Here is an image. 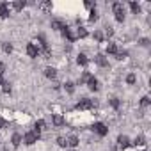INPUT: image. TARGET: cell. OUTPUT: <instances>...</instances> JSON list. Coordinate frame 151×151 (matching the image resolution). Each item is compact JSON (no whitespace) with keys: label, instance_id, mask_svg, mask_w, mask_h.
I'll list each match as a JSON object with an SVG mask.
<instances>
[{"label":"cell","instance_id":"6da1fadb","mask_svg":"<svg viewBox=\"0 0 151 151\" xmlns=\"http://www.w3.org/2000/svg\"><path fill=\"white\" fill-rule=\"evenodd\" d=\"M112 11H114V14H116L117 22H123V20H125V5L121 4V2H116V4L112 5Z\"/></svg>","mask_w":151,"mask_h":151},{"label":"cell","instance_id":"7a4b0ae2","mask_svg":"<svg viewBox=\"0 0 151 151\" xmlns=\"http://www.w3.org/2000/svg\"><path fill=\"white\" fill-rule=\"evenodd\" d=\"M39 135H41V132H37V130H34V132H28V133H25V137H23V140H25V144H28V146H32L36 140L39 139Z\"/></svg>","mask_w":151,"mask_h":151},{"label":"cell","instance_id":"3957f363","mask_svg":"<svg viewBox=\"0 0 151 151\" xmlns=\"http://www.w3.org/2000/svg\"><path fill=\"white\" fill-rule=\"evenodd\" d=\"M77 108L78 110H87V108H93V102L91 100H80L77 103Z\"/></svg>","mask_w":151,"mask_h":151},{"label":"cell","instance_id":"277c9868","mask_svg":"<svg viewBox=\"0 0 151 151\" xmlns=\"http://www.w3.org/2000/svg\"><path fill=\"white\" fill-rule=\"evenodd\" d=\"M27 53H28V57H37L39 55V48L34 43H28L27 45Z\"/></svg>","mask_w":151,"mask_h":151},{"label":"cell","instance_id":"5b68a950","mask_svg":"<svg viewBox=\"0 0 151 151\" xmlns=\"http://www.w3.org/2000/svg\"><path fill=\"white\" fill-rule=\"evenodd\" d=\"M94 132H96L98 135H102V137H105V135H107V132H108V130H107V126H105L103 123H94Z\"/></svg>","mask_w":151,"mask_h":151},{"label":"cell","instance_id":"8992f818","mask_svg":"<svg viewBox=\"0 0 151 151\" xmlns=\"http://www.w3.org/2000/svg\"><path fill=\"white\" fill-rule=\"evenodd\" d=\"M94 60H96V64H98V66H102V68L108 66V60H107V57H105V55H102V53H98V55L94 57Z\"/></svg>","mask_w":151,"mask_h":151},{"label":"cell","instance_id":"52a82bcc","mask_svg":"<svg viewBox=\"0 0 151 151\" xmlns=\"http://www.w3.org/2000/svg\"><path fill=\"white\" fill-rule=\"evenodd\" d=\"M117 142H119L121 148H128V146H130V140H128L126 135H119V137H117Z\"/></svg>","mask_w":151,"mask_h":151},{"label":"cell","instance_id":"ba28073f","mask_svg":"<svg viewBox=\"0 0 151 151\" xmlns=\"http://www.w3.org/2000/svg\"><path fill=\"white\" fill-rule=\"evenodd\" d=\"M87 85H89L91 91H98V80H96L94 77H91V78L87 80Z\"/></svg>","mask_w":151,"mask_h":151},{"label":"cell","instance_id":"9c48e42d","mask_svg":"<svg viewBox=\"0 0 151 151\" xmlns=\"http://www.w3.org/2000/svg\"><path fill=\"white\" fill-rule=\"evenodd\" d=\"M0 16L2 18L9 16V4H0Z\"/></svg>","mask_w":151,"mask_h":151},{"label":"cell","instance_id":"30bf717a","mask_svg":"<svg viewBox=\"0 0 151 151\" xmlns=\"http://www.w3.org/2000/svg\"><path fill=\"white\" fill-rule=\"evenodd\" d=\"M66 144L71 146V148H77V146H78V137H77V135H71V137L66 140Z\"/></svg>","mask_w":151,"mask_h":151},{"label":"cell","instance_id":"8fae6325","mask_svg":"<svg viewBox=\"0 0 151 151\" xmlns=\"http://www.w3.org/2000/svg\"><path fill=\"white\" fill-rule=\"evenodd\" d=\"M45 75H46L48 78L53 80V78L57 77V69H53V68H46V69H45Z\"/></svg>","mask_w":151,"mask_h":151},{"label":"cell","instance_id":"7c38bea8","mask_svg":"<svg viewBox=\"0 0 151 151\" xmlns=\"http://www.w3.org/2000/svg\"><path fill=\"white\" fill-rule=\"evenodd\" d=\"M11 142H13V146H14V148H18L20 144H22V135H20V133H14V135H13V139H11Z\"/></svg>","mask_w":151,"mask_h":151},{"label":"cell","instance_id":"4fadbf2b","mask_svg":"<svg viewBox=\"0 0 151 151\" xmlns=\"http://www.w3.org/2000/svg\"><path fill=\"white\" fill-rule=\"evenodd\" d=\"M53 125H55V126H62V125H64V117L59 116V114H55V116H53Z\"/></svg>","mask_w":151,"mask_h":151},{"label":"cell","instance_id":"5bb4252c","mask_svg":"<svg viewBox=\"0 0 151 151\" xmlns=\"http://www.w3.org/2000/svg\"><path fill=\"white\" fill-rule=\"evenodd\" d=\"M52 27H53L55 30H62L66 25H64L62 22H60V20H53V22H52Z\"/></svg>","mask_w":151,"mask_h":151},{"label":"cell","instance_id":"9a60e30c","mask_svg":"<svg viewBox=\"0 0 151 151\" xmlns=\"http://www.w3.org/2000/svg\"><path fill=\"white\" fill-rule=\"evenodd\" d=\"M107 53H117L116 43H108V45H107Z\"/></svg>","mask_w":151,"mask_h":151},{"label":"cell","instance_id":"2e32d148","mask_svg":"<svg viewBox=\"0 0 151 151\" xmlns=\"http://www.w3.org/2000/svg\"><path fill=\"white\" fill-rule=\"evenodd\" d=\"M77 62H78L80 66H85V64H87V57H85L84 53H80V55L77 57Z\"/></svg>","mask_w":151,"mask_h":151},{"label":"cell","instance_id":"e0dca14e","mask_svg":"<svg viewBox=\"0 0 151 151\" xmlns=\"http://www.w3.org/2000/svg\"><path fill=\"white\" fill-rule=\"evenodd\" d=\"M85 36H87V30L84 27H78L77 28V37H85Z\"/></svg>","mask_w":151,"mask_h":151},{"label":"cell","instance_id":"ac0fdd59","mask_svg":"<svg viewBox=\"0 0 151 151\" xmlns=\"http://www.w3.org/2000/svg\"><path fill=\"white\" fill-rule=\"evenodd\" d=\"M43 128H45V121H43V119H39L37 123H36V128H34V130H37V132H41Z\"/></svg>","mask_w":151,"mask_h":151},{"label":"cell","instance_id":"d6986e66","mask_svg":"<svg viewBox=\"0 0 151 151\" xmlns=\"http://www.w3.org/2000/svg\"><path fill=\"white\" fill-rule=\"evenodd\" d=\"M130 7H132V11L137 14V13H140V5L137 4V2H132V4H130Z\"/></svg>","mask_w":151,"mask_h":151},{"label":"cell","instance_id":"ffe728a7","mask_svg":"<svg viewBox=\"0 0 151 151\" xmlns=\"http://www.w3.org/2000/svg\"><path fill=\"white\" fill-rule=\"evenodd\" d=\"M2 48H4V52H5V53H11V52H13V45H9V43H4Z\"/></svg>","mask_w":151,"mask_h":151},{"label":"cell","instance_id":"44dd1931","mask_svg":"<svg viewBox=\"0 0 151 151\" xmlns=\"http://www.w3.org/2000/svg\"><path fill=\"white\" fill-rule=\"evenodd\" d=\"M64 87H66V91H68V93H69V94H71V93H73V91H75V85H73L71 82H66V84H64Z\"/></svg>","mask_w":151,"mask_h":151},{"label":"cell","instance_id":"7402d4cb","mask_svg":"<svg viewBox=\"0 0 151 151\" xmlns=\"http://www.w3.org/2000/svg\"><path fill=\"white\" fill-rule=\"evenodd\" d=\"M13 7L16 9V11H22V9L25 7V2H14V4H13Z\"/></svg>","mask_w":151,"mask_h":151},{"label":"cell","instance_id":"603a6c76","mask_svg":"<svg viewBox=\"0 0 151 151\" xmlns=\"http://www.w3.org/2000/svg\"><path fill=\"white\" fill-rule=\"evenodd\" d=\"M146 142H144V137L142 135H139L137 139H135V146H144Z\"/></svg>","mask_w":151,"mask_h":151},{"label":"cell","instance_id":"cb8c5ba5","mask_svg":"<svg viewBox=\"0 0 151 151\" xmlns=\"http://www.w3.org/2000/svg\"><path fill=\"white\" fill-rule=\"evenodd\" d=\"M96 20H98V13L93 9V11H91V16H89V22H96Z\"/></svg>","mask_w":151,"mask_h":151},{"label":"cell","instance_id":"d4e9b609","mask_svg":"<svg viewBox=\"0 0 151 151\" xmlns=\"http://www.w3.org/2000/svg\"><path fill=\"white\" fill-rule=\"evenodd\" d=\"M57 144H59L60 148H66V146H68V144H66V139H64V137H59V139H57Z\"/></svg>","mask_w":151,"mask_h":151},{"label":"cell","instance_id":"484cf974","mask_svg":"<svg viewBox=\"0 0 151 151\" xmlns=\"http://www.w3.org/2000/svg\"><path fill=\"white\" fill-rule=\"evenodd\" d=\"M135 80H137V78H135V75H133V73L126 77V82H128V84H135Z\"/></svg>","mask_w":151,"mask_h":151},{"label":"cell","instance_id":"4316f807","mask_svg":"<svg viewBox=\"0 0 151 151\" xmlns=\"http://www.w3.org/2000/svg\"><path fill=\"white\" fill-rule=\"evenodd\" d=\"M2 91H4V93H11V85H9L7 82H4L2 84Z\"/></svg>","mask_w":151,"mask_h":151},{"label":"cell","instance_id":"83f0119b","mask_svg":"<svg viewBox=\"0 0 151 151\" xmlns=\"http://www.w3.org/2000/svg\"><path fill=\"white\" fill-rule=\"evenodd\" d=\"M110 105H112L114 108H117V107H119V100H117V98H112V100H110Z\"/></svg>","mask_w":151,"mask_h":151},{"label":"cell","instance_id":"f1b7e54d","mask_svg":"<svg viewBox=\"0 0 151 151\" xmlns=\"http://www.w3.org/2000/svg\"><path fill=\"white\" fill-rule=\"evenodd\" d=\"M140 105H142V107H148V105H149V98H148V96H144L142 100H140Z\"/></svg>","mask_w":151,"mask_h":151},{"label":"cell","instance_id":"f546056e","mask_svg":"<svg viewBox=\"0 0 151 151\" xmlns=\"http://www.w3.org/2000/svg\"><path fill=\"white\" fill-rule=\"evenodd\" d=\"M41 9L48 11V9H52V4H50V2H45V4H41Z\"/></svg>","mask_w":151,"mask_h":151},{"label":"cell","instance_id":"4dcf8cb0","mask_svg":"<svg viewBox=\"0 0 151 151\" xmlns=\"http://www.w3.org/2000/svg\"><path fill=\"white\" fill-rule=\"evenodd\" d=\"M94 39H96V41H102V39H103L102 32H96V34H94Z\"/></svg>","mask_w":151,"mask_h":151},{"label":"cell","instance_id":"1f68e13d","mask_svg":"<svg viewBox=\"0 0 151 151\" xmlns=\"http://www.w3.org/2000/svg\"><path fill=\"white\" fill-rule=\"evenodd\" d=\"M4 71H5V64L0 62V75H4Z\"/></svg>","mask_w":151,"mask_h":151},{"label":"cell","instance_id":"d6a6232c","mask_svg":"<svg viewBox=\"0 0 151 151\" xmlns=\"http://www.w3.org/2000/svg\"><path fill=\"white\" fill-rule=\"evenodd\" d=\"M89 78H91V75H89V73H84V77H82V82H87Z\"/></svg>","mask_w":151,"mask_h":151},{"label":"cell","instance_id":"836d02e7","mask_svg":"<svg viewBox=\"0 0 151 151\" xmlns=\"http://www.w3.org/2000/svg\"><path fill=\"white\" fill-rule=\"evenodd\" d=\"M4 126H5V119L0 117V128H4Z\"/></svg>","mask_w":151,"mask_h":151},{"label":"cell","instance_id":"e575fe53","mask_svg":"<svg viewBox=\"0 0 151 151\" xmlns=\"http://www.w3.org/2000/svg\"><path fill=\"white\" fill-rule=\"evenodd\" d=\"M140 45H144V46H148V45H149V41H148V39H142V41H140Z\"/></svg>","mask_w":151,"mask_h":151},{"label":"cell","instance_id":"d590c367","mask_svg":"<svg viewBox=\"0 0 151 151\" xmlns=\"http://www.w3.org/2000/svg\"><path fill=\"white\" fill-rule=\"evenodd\" d=\"M4 84V78H2V75H0V85H2Z\"/></svg>","mask_w":151,"mask_h":151}]
</instances>
